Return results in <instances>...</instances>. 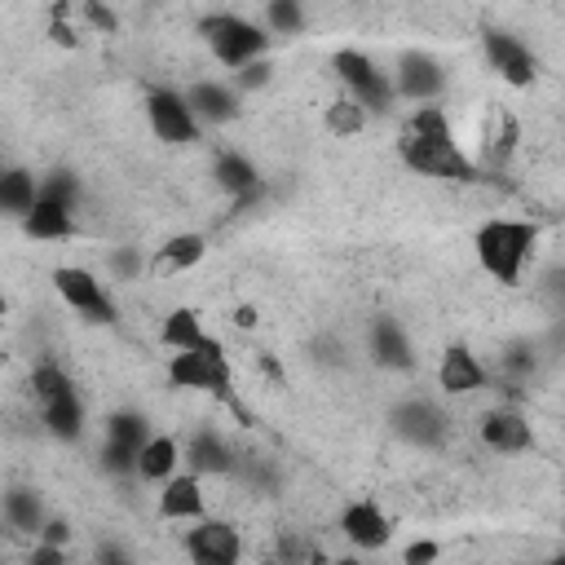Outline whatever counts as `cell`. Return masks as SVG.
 <instances>
[{
  "label": "cell",
  "mask_w": 565,
  "mask_h": 565,
  "mask_svg": "<svg viewBox=\"0 0 565 565\" xmlns=\"http://www.w3.org/2000/svg\"><path fill=\"white\" fill-rule=\"evenodd\" d=\"M490 384V366L468 349V344H446L437 358V388L446 397H468Z\"/></svg>",
  "instance_id": "obj_15"
},
{
  "label": "cell",
  "mask_w": 565,
  "mask_h": 565,
  "mask_svg": "<svg viewBox=\"0 0 565 565\" xmlns=\"http://www.w3.org/2000/svg\"><path fill=\"white\" fill-rule=\"evenodd\" d=\"M40 419H44L49 437H57V441H79L84 428H88V411H84L79 388L71 384V388L53 393L49 402H40Z\"/></svg>",
  "instance_id": "obj_20"
},
{
  "label": "cell",
  "mask_w": 565,
  "mask_h": 565,
  "mask_svg": "<svg viewBox=\"0 0 565 565\" xmlns=\"http://www.w3.org/2000/svg\"><path fill=\"white\" fill-rule=\"evenodd\" d=\"M75 18H84L97 35H115L119 31V13L110 9V4H97V0H84V4H75Z\"/></svg>",
  "instance_id": "obj_36"
},
{
  "label": "cell",
  "mask_w": 565,
  "mask_h": 565,
  "mask_svg": "<svg viewBox=\"0 0 565 565\" xmlns=\"http://www.w3.org/2000/svg\"><path fill=\"white\" fill-rule=\"evenodd\" d=\"M539 565H565V561H561V556H552V561H539Z\"/></svg>",
  "instance_id": "obj_46"
},
{
  "label": "cell",
  "mask_w": 565,
  "mask_h": 565,
  "mask_svg": "<svg viewBox=\"0 0 565 565\" xmlns=\"http://www.w3.org/2000/svg\"><path fill=\"white\" fill-rule=\"evenodd\" d=\"M18 225H22V234H26V238H35V243H66V238L75 234V212H71V207H57V203L35 199V207H31Z\"/></svg>",
  "instance_id": "obj_25"
},
{
  "label": "cell",
  "mask_w": 565,
  "mask_h": 565,
  "mask_svg": "<svg viewBox=\"0 0 565 565\" xmlns=\"http://www.w3.org/2000/svg\"><path fill=\"white\" fill-rule=\"evenodd\" d=\"M190 565H238L243 561V534L225 516H199L181 539Z\"/></svg>",
  "instance_id": "obj_11"
},
{
  "label": "cell",
  "mask_w": 565,
  "mask_h": 565,
  "mask_svg": "<svg viewBox=\"0 0 565 565\" xmlns=\"http://www.w3.org/2000/svg\"><path fill=\"white\" fill-rule=\"evenodd\" d=\"M397 154L415 177L433 181H477V163L459 150V141H415L397 137Z\"/></svg>",
  "instance_id": "obj_10"
},
{
  "label": "cell",
  "mask_w": 565,
  "mask_h": 565,
  "mask_svg": "<svg viewBox=\"0 0 565 565\" xmlns=\"http://www.w3.org/2000/svg\"><path fill=\"white\" fill-rule=\"evenodd\" d=\"M331 71H335L344 97H353L366 115H388V110H393L397 97H393L388 71H384L366 49H353V44L335 49V53H331Z\"/></svg>",
  "instance_id": "obj_4"
},
{
  "label": "cell",
  "mask_w": 565,
  "mask_h": 565,
  "mask_svg": "<svg viewBox=\"0 0 565 565\" xmlns=\"http://www.w3.org/2000/svg\"><path fill=\"white\" fill-rule=\"evenodd\" d=\"M199 35L207 40L212 57H216L230 75L243 71L247 62H256V57H269V44H274L256 18H247V13H230V9L203 13V18H199Z\"/></svg>",
  "instance_id": "obj_2"
},
{
  "label": "cell",
  "mask_w": 565,
  "mask_h": 565,
  "mask_svg": "<svg viewBox=\"0 0 565 565\" xmlns=\"http://www.w3.org/2000/svg\"><path fill=\"white\" fill-rule=\"evenodd\" d=\"M437 556H441V543L437 539H411L402 547V565H437Z\"/></svg>",
  "instance_id": "obj_37"
},
{
  "label": "cell",
  "mask_w": 565,
  "mask_h": 565,
  "mask_svg": "<svg viewBox=\"0 0 565 565\" xmlns=\"http://www.w3.org/2000/svg\"><path fill=\"white\" fill-rule=\"evenodd\" d=\"M402 137H415V141H455V128H450V115L441 106H411Z\"/></svg>",
  "instance_id": "obj_29"
},
{
  "label": "cell",
  "mask_w": 565,
  "mask_h": 565,
  "mask_svg": "<svg viewBox=\"0 0 565 565\" xmlns=\"http://www.w3.org/2000/svg\"><path fill=\"white\" fill-rule=\"evenodd\" d=\"M260 565H278V561H274V556H265V561H260Z\"/></svg>",
  "instance_id": "obj_47"
},
{
  "label": "cell",
  "mask_w": 565,
  "mask_h": 565,
  "mask_svg": "<svg viewBox=\"0 0 565 565\" xmlns=\"http://www.w3.org/2000/svg\"><path fill=\"white\" fill-rule=\"evenodd\" d=\"M260 26H265V35L274 40V35H300L305 26H309V13H305V4L300 0H269L265 9H260V18H256Z\"/></svg>",
  "instance_id": "obj_28"
},
{
  "label": "cell",
  "mask_w": 565,
  "mask_h": 565,
  "mask_svg": "<svg viewBox=\"0 0 565 565\" xmlns=\"http://www.w3.org/2000/svg\"><path fill=\"white\" fill-rule=\"evenodd\" d=\"M335 530L344 534V543H349L353 552H380V547H388V539H393V521H388L384 508L371 503V499L344 503Z\"/></svg>",
  "instance_id": "obj_14"
},
{
  "label": "cell",
  "mask_w": 565,
  "mask_h": 565,
  "mask_svg": "<svg viewBox=\"0 0 565 565\" xmlns=\"http://www.w3.org/2000/svg\"><path fill=\"white\" fill-rule=\"evenodd\" d=\"M366 119H371V115H366L353 97H344V93H340V97H331V102H327V110H322V124H327V132H331V137H358V132L366 128Z\"/></svg>",
  "instance_id": "obj_31"
},
{
  "label": "cell",
  "mask_w": 565,
  "mask_h": 565,
  "mask_svg": "<svg viewBox=\"0 0 565 565\" xmlns=\"http://www.w3.org/2000/svg\"><path fill=\"white\" fill-rule=\"evenodd\" d=\"M0 521L13 530V534H40V525L49 521V508H44V494L35 486H9L0 494Z\"/></svg>",
  "instance_id": "obj_21"
},
{
  "label": "cell",
  "mask_w": 565,
  "mask_h": 565,
  "mask_svg": "<svg viewBox=\"0 0 565 565\" xmlns=\"http://www.w3.org/2000/svg\"><path fill=\"white\" fill-rule=\"evenodd\" d=\"M234 463H238V455L216 428H194L181 441V468L194 472L199 481L203 477H225V472H234Z\"/></svg>",
  "instance_id": "obj_16"
},
{
  "label": "cell",
  "mask_w": 565,
  "mask_h": 565,
  "mask_svg": "<svg viewBox=\"0 0 565 565\" xmlns=\"http://www.w3.org/2000/svg\"><path fill=\"white\" fill-rule=\"evenodd\" d=\"M177 472H181V441L172 433H150L146 446L137 450V477L163 486Z\"/></svg>",
  "instance_id": "obj_23"
},
{
  "label": "cell",
  "mask_w": 565,
  "mask_h": 565,
  "mask_svg": "<svg viewBox=\"0 0 565 565\" xmlns=\"http://www.w3.org/2000/svg\"><path fill=\"white\" fill-rule=\"evenodd\" d=\"M62 388H71V375H66L57 362H49V358H44V362H35V366H31V397H35V406H40V402H49V397H53V393H62Z\"/></svg>",
  "instance_id": "obj_33"
},
{
  "label": "cell",
  "mask_w": 565,
  "mask_h": 565,
  "mask_svg": "<svg viewBox=\"0 0 565 565\" xmlns=\"http://www.w3.org/2000/svg\"><path fill=\"white\" fill-rule=\"evenodd\" d=\"M234 322H238V327H256V309H252V305L234 309Z\"/></svg>",
  "instance_id": "obj_42"
},
{
  "label": "cell",
  "mask_w": 565,
  "mask_h": 565,
  "mask_svg": "<svg viewBox=\"0 0 565 565\" xmlns=\"http://www.w3.org/2000/svg\"><path fill=\"white\" fill-rule=\"evenodd\" d=\"M203 340H207V327H203V313H199V309L177 305V309L163 313V322H159V344H163L168 353H190V349H199Z\"/></svg>",
  "instance_id": "obj_24"
},
{
  "label": "cell",
  "mask_w": 565,
  "mask_h": 565,
  "mask_svg": "<svg viewBox=\"0 0 565 565\" xmlns=\"http://www.w3.org/2000/svg\"><path fill=\"white\" fill-rule=\"evenodd\" d=\"M141 110H146L150 132H154L163 146H194V141H199V132H203V124H199V119H194V110L185 106L181 88H168V84L146 88Z\"/></svg>",
  "instance_id": "obj_7"
},
{
  "label": "cell",
  "mask_w": 565,
  "mask_h": 565,
  "mask_svg": "<svg viewBox=\"0 0 565 565\" xmlns=\"http://www.w3.org/2000/svg\"><path fill=\"white\" fill-rule=\"evenodd\" d=\"M388 84H393V97L402 102L437 106V97L446 93V66L428 49H402L388 66Z\"/></svg>",
  "instance_id": "obj_6"
},
{
  "label": "cell",
  "mask_w": 565,
  "mask_h": 565,
  "mask_svg": "<svg viewBox=\"0 0 565 565\" xmlns=\"http://www.w3.org/2000/svg\"><path fill=\"white\" fill-rule=\"evenodd\" d=\"M274 561H278V565H331V561L322 556V547H318L309 534H300V530H282V534L274 539Z\"/></svg>",
  "instance_id": "obj_30"
},
{
  "label": "cell",
  "mask_w": 565,
  "mask_h": 565,
  "mask_svg": "<svg viewBox=\"0 0 565 565\" xmlns=\"http://www.w3.org/2000/svg\"><path fill=\"white\" fill-rule=\"evenodd\" d=\"M154 512L159 521H199L207 516V494H203V481L194 472H177L159 486V499H154Z\"/></svg>",
  "instance_id": "obj_19"
},
{
  "label": "cell",
  "mask_w": 565,
  "mask_h": 565,
  "mask_svg": "<svg viewBox=\"0 0 565 565\" xmlns=\"http://www.w3.org/2000/svg\"><path fill=\"white\" fill-rule=\"evenodd\" d=\"M366 353L384 371H411L415 366V344H411L406 327L393 313H375L371 318V327H366Z\"/></svg>",
  "instance_id": "obj_17"
},
{
  "label": "cell",
  "mask_w": 565,
  "mask_h": 565,
  "mask_svg": "<svg viewBox=\"0 0 565 565\" xmlns=\"http://www.w3.org/2000/svg\"><path fill=\"white\" fill-rule=\"evenodd\" d=\"M260 371H265L269 380H282V366H278V362H274L269 353H260Z\"/></svg>",
  "instance_id": "obj_43"
},
{
  "label": "cell",
  "mask_w": 565,
  "mask_h": 565,
  "mask_svg": "<svg viewBox=\"0 0 565 565\" xmlns=\"http://www.w3.org/2000/svg\"><path fill=\"white\" fill-rule=\"evenodd\" d=\"M150 433L154 428L141 411H110L102 424V468L110 477H137V450Z\"/></svg>",
  "instance_id": "obj_9"
},
{
  "label": "cell",
  "mask_w": 565,
  "mask_h": 565,
  "mask_svg": "<svg viewBox=\"0 0 565 565\" xmlns=\"http://www.w3.org/2000/svg\"><path fill=\"white\" fill-rule=\"evenodd\" d=\"M388 428H393L397 441H406L415 450H441L450 441L455 424H450V415L433 397H402L388 411Z\"/></svg>",
  "instance_id": "obj_5"
},
{
  "label": "cell",
  "mask_w": 565,
  "mask_h": 565,
  "mask_svg": "<svg viewBox=\"0 0 565 565\" xmlns=\"http://www.w3.org/2000/svg\"><path fill=\"white\" fill-rule=\"evenodd\" d=\"M0 525H4V521H0Z\"/></svg>",
  "instance_id": "obj_48"
},
{
  "label": "cell",
  "mask_w": 565,
  "mask_h": 565,
  "mask_svg": "<svg viewBox=\"0 0 565 565\" xmlns=\"http://www.w3.org/2000/svg\"><path fill=\"white\" fill-rule=\"evenodd\" d=\"M269 79H274V62H269V57H256V62H247L243 71L230 75V88L243 97V93H260Z\"/></svg>",
  "instance_id": "obj_35"
},
{
  "label": "cell",
  "mask_w": 565,
  "mask_h": 565,
  "mask_svg": "<svg viewBox=\"0 0 565 565\" xmlns=\"http://www.w3.org/2000/svg\"><path fill=\"white\" fill-rule=\"evenodd\" d=\"M53 291L75 309L84 313L88 322H119V305L110 296V287L88 269V265H57L53 269Z\"/></svg>",
  "instance_id": "obj_8"
},
{
  "label": "cell",
  "mask_w": 565,
  "mask_h": 565,
  "mask_svg": "<svg viewBox=\"0 0 565 565\" xmlns=\"http://www.w3.org/2000/svg\"><path fill=\"white\" fill-rule=\"evenodd\" d=\"M203 256H207V234L185 230V234H172V238L159 247L154 265H159L163 274H185V269H194Z\"/></svg>",
  "instance_id": "obj_27"
},
{
  "label": "cell",
  "mask_w": 565,
  "mask_h": 565,
  "mask_svg": "<svg viewBox=\"0 0 565 565\" xmlns=\"http://www.w3.org/2000/svg\"><path fill=\"white\" fill-rule=\"evenodd\" d=\"M4 313H9V300H4V291H0V318H4Z\"/></svg>",
  "instance_id": "obj_45"
},
{
  "label": "cell",
  "mask_w": 565,
  "mask_h": 565,
  "mask_svg": "<svg viewBox=\"0 0 565 565\" xmlns=\"http://www.w3.org/2000/svg\"><path fill=\"white\" fill-rule=\"evenodd\" d=\"M481 53H486V62H490V71L503 79V84H512V88H530L534 84V75H539V57L530 53V44L521 40V35H512V31H486L481 35Z\"/></svg>",
  "instance_id": "obj_12"
},
{
  "label": "cell",
  "mask_w": 565,
  "mask_h": 565,
  "mask_svg": "<svg viewBox=\"0 0 565 565\" xmlns=\"http://www.w3.org/2000/svg\"><path fill=\"white\" fill-rule=\"evenodd\" d=\"M22 565H71V556H66V547H49V543H35L31 552H26V561Z\"/></svg>",
  "instance_id": "obj_41"
},
{
  "label": "cell",
  "mask_w": 565,
  "mask_h": 565,
  "mask_svg": "<svg viewBox=\"0 0 565 565\" xmlns=\"http://www.w3.org/2000/svg\"><path fill=\"white\" fill-rule=\"evenodd\" d=\"M212 185L221 194H230V199H247L265 181H260V168L243 150H216V159H212Z\"/></svg>",
  "instance_id": "obj_22"
},
{
  "label": "cell",
  "mask_w": 565,
  "mask_h": 565,
  "mask_svg": "<svg viewBox=\"0 0 565 565\" xmlns=\"http://www.w3.org/2000/svg\"><path fill=\"white\" fill-rule=\"evenodd\" d=\"M93 565H137V556L128 552V543H119V539H106V543H97V556H93Z\"/></svg>",
  "instance_id": "obj_39"
},
{
  "label": "cell",
  "mask_w": 565,
  "mask_h": 565,
  "mask_svg": "<svg viewBox=\"0 0 565 565\" xmlns=\"http://www.w3.org/2000/svg\"><path fill=\"white\" fill-rule=\"evenodd\" d=\"M35 543L71 547V521H62V516H53V512H49V521H44V525H40V534H35Z\"/></svg>",
  "instance_id": "obj_38"
},
{
  "label": "cell",
  "mask_w": 565,
  "mask_h": 565,
  "mask_svg": "<svg viewBox=\"0 0 565 565\" xmlns=\"http://www.w3.org/2000/svg\"><path fill=\"white\" fill-rule=\"evenodd\" d=\"M35 185L40 177L31 168H18V163H0V216H26L35 207Z\"/></svg>",
  "instance_id": "obj_26"
},
{
  "label": "cell",
  "mask_w": 565,
  "mask_h": 565,
  "mask_svg": "<svg viewBox=\"0 0 565 565\" xmlns=\"http://www.w3.org/2000/svg\"><path fill=\"white\" fill-rule=\"evenodd\" d=\"M181 97L199 124H230L243 115V97L230 88V79H194L190 88H181Z\"/></svg>",
  "instance_id": "obj_18"
},
{
  "label": "cell",
  "mask_w": 565,
  "mask_h": 565,
  "mask_svg": "<svg viewBox=\"0 0 565 565\" xmlns=\"http://www.w3.org/2000/svg\"><path fill=\"white\" fill-rule=\"evenodd\" d=\"M477 437L494 455H525L534 446V424L521 406H490L477 419Z\"/></svg>",
  "instance_id": "obj_13"
},
{
  "label": "cell",
  "mask_w": 565,
  "mask_h": 565,
  "mask_svg": "<svg viewBox=\"0 0 565 565\" xmlns=\"http://www.w3.org/2000/svg\"><path fill=\"white\" fill-rule=\"evenodd\" d=\"M49 40H53L57 49H79L75 4H53V9H49Z\"/></svg>",
  "instance_id": "obj_34"
},
{
  "label": "cell",
  "mask_w": 565,
  "mask_h": 565,
  "mask_svg": "<svg viewBox=\"0 0 565 565\" xmlns=\"http://www.w3.org/2000/svg\"><path fill=\"white\" fill-rule=\"evenodd\" d=\"M35 199H44V203H57V207H79V177L75 172H66V168H57V172H44L40 177V185H35Z\"/></svg>",
  "instance_id": "obj_32"
},
{
  "label": "cell",
  "mask_w": 565,
  "mask_h": 565,
  "mask_svg": "<svg viewBox=\"0 0 565 565\" xmlns=\"http://www.w3.org/2000/svg\"><path fill=\"white\" fill-rule=\"evenodd\" d=\"M110 274H115V278H137V274H141V256L128 252V247H115V252H110Z\"/></svg>",
  "instance_id": "obj_40"
},
{
  "label": "cell",
  "mask_w": 565,
  "mask_h": 565,
  "mask_svg": "<svg viewBox=\"0 0 565 565\" xmlns=\"http://www.w3.org/2000/svg\"><path fill=\"white\" fill-rule=\"evenodd\" d=\"M168 384L185 393H212L221 402H234V371L216 335H207L190 353H168Z\"/></svg>",
  "instance_id": "obj_3"
},
{
  "label": "cell",
  "mask_w": 565,
  "mask_h": 565,
  "mask_svg": "<svg viewBox=\"0 0 565 565\" xmlns=\"http://www.w3.org/2000/svg\"><path fill=\"white\" fill-rule=\"evenodd\" d=\"M534 243H539L534 221H516V216H490V221H481L477 234H472L477 265H481L499 287H516V282H521L525 260L534 256Z\"/></svg>",
  "instance_id": "obj_1"
},
{
  "label": "cell",
  "mask_w": 565,
  "mask_h": 565,
  "mask_svg": "<svg viewBox=\"0 0 565 565\" xmlns=\"http://www.w3.org/2000/svg\"><path fill=\"white\" fill-rule=\"evenodd\" d=\"M331 565H366V561H362V556H335Z\"/></svg>",
  "instance_id": "obj_44"
}]
</instances>
